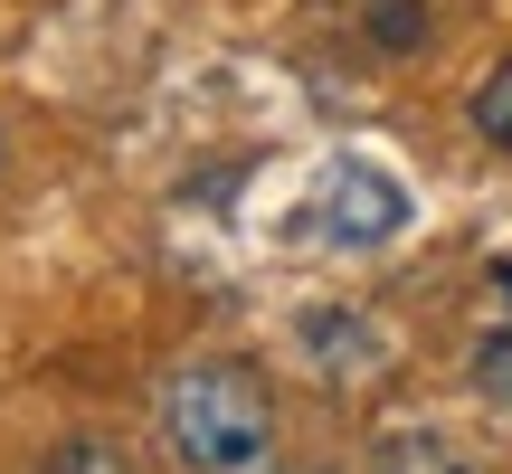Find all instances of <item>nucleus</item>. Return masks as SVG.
Returning <instances> with one entry per match:
<instances>
[{
    "label": "nucleus",
    "mask_w": 512,
    "mask_h": 474,
    "mask_svg": "<svg viewBox=\"0 0 512 474\" xmlns=\"http://www.w3.org/2000/svg\"><path fill=\"white\" fill-rule=\"evenodd\" d=\"M38 474H133L124 446H105V437H67V446H48V465Z\"/></svg>",
    "instance_id": "423d86ee"
},
{
    "label": "nucleus",
    "mask_w": 512,
    "mask_h": 474,
    "mask_svg": "<svg viewBox=\"0 0 512 474\" xmlns=\"http://www.w3.org/2000/svg\"><path fill=\"white\" fill-rule=\"evenodd\" d=\"M361 38L380 57H418L427 38H437V10H427V0H361Z\"/></svg>",
    "instance_id": "39448f33"
},
{
    "label": "nucleus",
    "mask_w": 512,
    "mask_h": 474,
    "mask_svg": "<svg viewBox=\"0 0 512 474\" xmlns=\"http://www.w3.org/2000/svg\"><path fill=\"white\" fill-rule=\"evenodd\" d=\"M370 474H475V465H465V446L437 437V427H389V437L370 446Z\"/></svg>",
    "instance_id": "20e7f679"
},
{
    "label": "nucleus",
    "mask_w": 512,
    "mask_h": 474,
    "mask_svg": "<svg viewBox=\"0 0 512 474\" xmlns=\"http://www.w3.org/2000/svg\"><path fill=\"white\" fill-rule=\"evenodd\" d=\"M162 437L190 474H256L275 456V399L247 361H190L162 389Z\"/></svg>",
    "instance_id": "f257e3e1"
},
{
    "label": "nucleus",
    "mask_w": 512,
    "mask_h": 474,
    "mask_svg": "<svg viewBox=\"0 0 512 474\" xmlns=\"http://www.w3.org/2000/svg\"><path fill=\"white\" fill-rule=\"evenodd\" d=\"M313 228L332 247H389L408 228V190L389 171H370V162H332L323 190H313Z\"/></svg>",
    "instance_id": "f03ea898"
},
{
    "label": "nucleus",
    "mask_w": 512,
    "mask_h": 474,
    "mask_svg": "<svg viewBox=\"0 0 512 474\" xmlns=\"http://www.w3.org/2000/svg\"><path fill=\"white\" fill-rule=\"evenodd\" d=\"M494 285H503V304H512V256H494Z\"/></svg>",
    "instance_id": "1a4fd4ad"
},
{
    "label": "nucleus",
    "mask_w": 512,
    "mask_h": 474,
    "mask_svg": "<svg viewBox=\"0 0 512 474\" xmlns=\"http://www.w3.org/2000/svg\"><path fill=\"white\" fill-rule=\"evenodd\" d=\"M475 133H484L494 152H512V57H503V67L475 86Z\"/></svg>",
    "instance_id": "0eeeda50"
},
{
    "label": "nucleus",
    "mask_w": 512,
    "mask_h": 474,
    "mask_svg": "<svg viewBox=\"0 0 512 474\" xmlns=\"http://www.w3.org/2000/svg\"><path fill=\"white\" fill-rule=\"evenodd\" d=\"M475 389H484V399H494L503 418H512V323L475 342Z\"/></svg>",
    "instance_id": "6e6552de"
},
{
    "label": "nucleus",
    "mask_w": 512,
    "mask_h": 474,
    "mask_svg": "<svg viewBox=\"0 0 512 474\" xmlns=\"http://www.w3.org/2000/svg\"><path fill=\"white\" fill-rule=\"evenodd\" d=\"M294 351H304L313 380H332V389H361V380L389 370V332L370 323L361 304H313L304 323H294Z\"/></svg>",
    "instance_id": "7ed1b4c3"
},
{
    "label": "nucleus",
    "mask_w": 512,
    "mask_h": 474,
    "mask_svg": "<svg viewBox=\"0 0 512 474\" xmlns=\"http://www.w3.org/2000/svg\"><path fill=\"white\" fill-rule=\"evenodd\" d=\"M294 474H304V465H294Z\"/></svg>",
    "instance_id": "9d476101"
}]
</instances>
